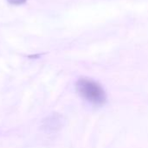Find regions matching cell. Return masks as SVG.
Returning <instances> with one entry per match:
<instances>
[{
	"mask_svg": "<svg viewBox=\"0 0 148 148\" xmlns=\"http://www.w3.org/2000/svg\"><path fill=\"white\" fill-rule=\"evenodd\" d=\"M76 90L88 102L95 106H102L107 101V95L102 87L94 80L81 78L76 82Z\"/></svg>",
	"mask_w": 148,
	"mask_h": 148,
	"instance_id": "cell-1",
	"label": "cell"
},
{
	"mask_svg": "<svg viewBox=\"0 0 148 148\" xmlns=\"http://www.w3.org/2000/svg\"><path fill=\"white\" fill-rule=\"evenodd\" d=\"M59 123H60V120L58 119V116L52 115L43 121V127L46 128L48 131L55 130L56 127H59Z\"/></svg>",
	"mask_w": 148,
	"mask_h": 148,
	"instance_id": "cell-2",
	"label": "cell"
},
{
	"mask_svg": "<svg viewBox=\"0 0 148 148\" xmlns=\"http://www.w3.org/2000/svg\"><path fill=\"white\" fill-rule=\"evenodd\" d=\"M10 4H14V5H20L24 3L27 0H7Z\"/></svg>",
	"mask_w": 148,
	"mask_h": 148,
	"instance_id": "cell-3",
	"label": "cell"
}]
</instances>
